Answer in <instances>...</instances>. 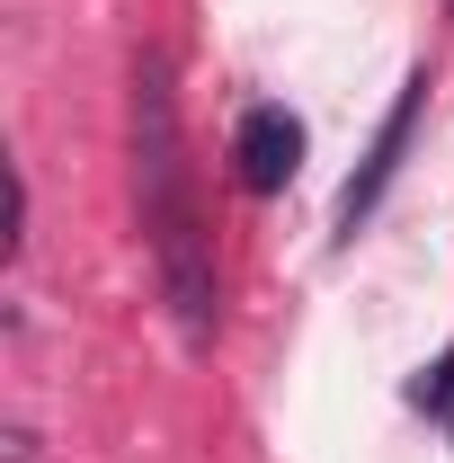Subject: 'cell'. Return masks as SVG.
Masks as SVG:
<instances>
[{
  "instance_id": "1",
  "label": "cell",
  "mask_w": 454,
  "mask_h": 463,
  "mask_svg": "<svg viewBox=\"0 0 454 463\" xmlns=\"http://www.w3.org/2000/svg\"><path fill=\"white\" fill-rule=\"evenodd\" d=\"M134 187H143V232H152V268L178 312V339L205 347L223 321V286H214V241L205 214L187 196V161H178V99H170V62L143 54L134 62Z\"/></svg>"
},
{
  "instance_id": "2",
  "label": "cell",
  "mask_w": 454,
  "mask_h": 463,
  "mask_svg": "<svg viewBox=\"0 0 454 463\" xmlns=\"http://www.w3.org/2000/svg\"><path fill=\"white\" fill-rule=\"evenodd\" d=\"M419 116H428V71H410L401 80V99H393V116H383V134L365 143V161H356V178L339 187V241H356V223L383 205V187L401 178V152H410V134H419Z\"/></svg>"
},
{
  "instance_id": "3",
  "label": "cell",
  "mask_w": 454,
  "mask_h": 463,
  "mask_svg": "<svg viewBox=\"0 0 454 463\" xmlns=\"http://www.w3.org/2000/svg\"><path fill=\"white\" fill-rule=\"evenodd\" d=\"M294 170H303V116L294 108H250L241 134H232V178L250 196H285Z\"/></svg>"
},
{
  "instance_id": "4",
  "label": "cell",
  "mask_w": 454,
  "mask_h": 463,
  "mask_svg": "<svg viewBox=\"0 0 454 463\" xmlns=\"http://www.w3.org/2000/svg\"><path fill=\"white\" fill-rule=\"evenodd\" d=\"M410 402H419V410H428V419H437V428L454 437V347L437 356V365H428V374H419V383H410Z\"/></svg>"
},
{
  "instance_id": "5",
  "label": "cell",
  "mask_w": 454,
  "mask_h": 463,
  "mask_svg": "<svg viewBox=\"0 0 454 463\" xmlns=\"http://www.w3.org/2000/svg\"><path fill=\"white\" fill-rule=\"evenodd\" d=\"M446 18H454V0H446Z\"/></svg>"
}]
</instances>
